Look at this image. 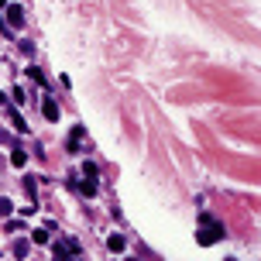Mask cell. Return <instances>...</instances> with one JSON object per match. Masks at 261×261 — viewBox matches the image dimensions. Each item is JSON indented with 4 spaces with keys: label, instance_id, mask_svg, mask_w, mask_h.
I'll return each mask as SVG.
<instances>
[{
    "label": "cell",
    "instance_id": "cell-1",
    "mask_svg": "<svg viewBox=\"0 0 261 261\" xmlns=\"http://www.w3.org/2000/svg\"><path fill=\"white\" fill-rule=\"evenodd\" d=\"M220 237H224V224H217L213 217H206V213H203V227L196 230V241L203 244V247H210V244H217Z\"/></svg>",
    "mask_w": 261,
    "mask_h": 261
},
{
    "label": "cell",
    "instance_id": "cell-2",
    "mask_svg": "<svg viewBox=\"0 0 261 261\" xmlns=\"http://www.w3.org/2000/svg\"><path fill=\"white\" fill-rule=\"evenodd\" d=\"M7 24H11V28H24V11H21L18 4L7 7Z\"/></svg>",
    "mask_w": 261,
    "mask_h": 261
},
{
    "label": "cell",
    "instance_id": "cell-3",
    "mask_svg": "<svg viewBox=\"0 0 261 261\" xmlns=\"http://www.w3.org/2000/svg\"><path fill=\"white\" fill-rule=\"evenodd\" d=\"M41 113H45V120H58V103L52 100V96L41 103Z\"/></svg>",
    "mask_w": 261,
    "mask_h": 261
},
{
    "label": "cell",
    "instance_id": "cell-4",
    "mask_svg": "<svg viewBox=\"0 0 261 261\" xmlns=\"http://www.w3.org/2000/svg\"><path fill=\"white\" fill-rule=\"evenodd\" d=\"M79 141H83V127H73L69 141H66V148H69V151H79Z\"/></svg>",
    "mask_w": 261,
    "mask_h": 261
},
{
    "label": "cell",
    "instance_id": "cell-5",
    "mask_svg": "<svg viewBox=\"0 0 261 261\" xmlns=\"http://www.w3.org/2000/svg\"><path fill=\"white\" fill-rule=\"evenodd\" d=\"M107 247H110V251H124V247H127V241H124L120 234H110V237H107Z\"/></svg>",
    "mask_w": 261,
    "mask_h": 261
},
{
    "label": "cell",
    "instance_id": "cell-6",
    "mask_svg": "<svg viewBox=\"0 0 261 261\" xmlns=\"http://www.w3.org/2000/svg\"><path fill=\"white\" fill-rule=\"evenodd\" d=\"M11 165L24 168V165H28V155H24V151H11Z\"/></svg>",
    "mask_w": 261,
    "mask_h": 261
},
{
    "label": "cell",
    "instance_id": "cell-7",
    "mask_svg": "<svg viewBox=\"0 0 261 261\" xmlns=\"http://www.w3.org/2000/svg\"><path fill=\"white\" fill-rule=\"evenodd\" d=\"M11 210H14V203L7 196H0V217H11Z\"/></svg>",
    "mask_w": 261,
    "mask_h": 261
},
{
    "label": "cell",
    "instance_id": "cell-8",
    "mask_svg": "<svg viewBox=\"0 0 261 261\" xmlns=\"http://www.w3.org/2000/svg\"><path fill=\"white\" fill-rule=\"evenodd\" d=\"M14 258H28V241H18V244H14Z\"/></svg>",
    "mask_w": 261,
    "mask_h": 261
},
{
    "label": "cell",
    "instance_id": "cell-9",
    "mask_svg": "<svg viewBox=\"0 0 261 261\" xmlns=\"http://www.w3.org/2000/svg\"><path fill=\"white\" fill-rule=\"evenodd\" d=\"M79 189H83L86 196H96V182H93V179H83V186H79Z\"/></svg>",
    "mask_w": 261,
    "mask_h": 261
},
{
    "label": "cell",
    "instance_id": "cell-10",
    "mask_svg": "<svg viewBox=\"0 0 261 261\" xmlns=\"http://www.w3.org/2000/svg\"><path fill=\"white\" fill-rule=\"evenodd\" d=\"M11 124H14V127H18V130H28V124L21 120V113H18V110H11Z\"/></svg>",
    "mask_w": 261,
    "mask_h": 261
},
{
    "label": "cell",
    "instance_id": "cell-11",
    "mask_svg": "<svg viewBox=\"0 0 261 261\" xmlns=\"http://www.w3.org/2000/svg\"><path fill=\"white\" fill-rule=\"evenodd\" d=\"M31 237H35V244H48V230H31Z\"/></svg>",
    "mask_w": 261,
    "mask_h": 261
},
{
    "label": "cell",
    "instance_id": "cell-12",
    "mask_svg": "<svg viewBox=\"0 0 261 261\" xmlns=\"http://www.w3.org/2000/svg\"><path fill=\"white\" fill-rule=\"evenodd\" d=\"M28 76H31L35 83H41V86H45V73H41V69H35V66H31V69H28Z\"/></svg>",
    "mask_w": 261,
    "mask_h": 261
},
{
    "label": "cell",
    "instance_id": "cell-13",
    "mask_svg": "<svg viewBox=\"0 0 261 261\" xmlns=\"http://www.w3.org/2000/svg\"><path fill=\"white\" fill-rule=\"evenodd\" d=\"M83 175H86V179H96V165H93V162L83 165Z\"/></svg>",
    "mask_w": 261,
    "mask_h": 261
},
{
    "label": "cell",
    "instance_id": "cell-14",
    "mask_svg": "<svg viewBox=\"0 0 261 261\" xmlns=\"http://www.w3.org/2000/svg\"><path fill=\"white\" fill-rule=\"evenodd\" d=\"M0 103H4V93H0Z\"/></svg>",
    "mask_w": 261,
    "mask_h": 261
},
{
    "label": "cell",
    "instance_id": "cell-15",
    "mask_svg": "<svg viewBox=\"0 0 261 261\" xmlns=\"http://www.w3.org/2000/svg\"><path fill=\"white\" fill-rule=\"evenodd\" d=\"M0 7H4V0H0Z\"/></svg>",
    "mask_w": 261,
    "mask_h": 261
},
{
    "label": "cell",
    "instance_id": "cell-16",
    "mask_svg": "<svg viewBox=\"0 0 261 261\" xmlns=\"http://www.w3.org/2000/svg\"><path fill=\"white\" fill-rule=\"evenodd\" d=\"M227 261H234V258H227Z\"/></svg>",
    "mask_w": 261,
    "mask_h": 261
}]
</instances>
